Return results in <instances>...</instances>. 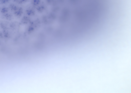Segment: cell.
Instances as JSON below:
<instances>
[{
	"instance_id": "1",
	"label": "cell",
	"mask_w": 131,
	"mask_h": 93,
	"mask_svg": "<svg viewBox=\"0 0 131 93\" xmlns=\"http://www.w3.org/2000/svg\"><path fill=\"white\" fill-rule=\"evenodd\" d=\"M9 8L12 13L16 17L19 18L22 16L23 10L22 8L15 4H12L10 5Z\"/></svg>"
},
{
	"instance_id": "2",
	"label": "cell",
	"mask_w": 131,
	"mask_h": 93,
	"mask_svg": "<svg viewBox=\"0 0 131 93\" xmlns=\"http://www.w3.org/2000/svg\"><path fill=\"white\" fill-rule=\"evenodd\" d=\"M19 23L17 22L12 21L10 22V29L12 31H17L19 27Z\"/></svg>"
},
{
	"instance_id": "3",
	"label": "cell",
	"mask_w": 131,
	"mask_h": 93,
	"mask_svg": "<svg viewBox=\"0 0 131 93\" xmlns=\"http://www.w3.org/2000/svg\"><path fill=\"white\" fill-rule=\"evenodd\" d=\"M10 22L7 21H4L0 22V27L2 30L10 29Z\"/></svg>"
},
{
	"instance_id": "4",
	"label": "cell",
	"mask_w": 131,
	"mask_h": 93,
	"mask_svg": "<svg viewBox=\"0 0 131 93\" xmlns=\"http://www.w3.org/2000/svg\"><path fill=\"white\" fill-rule=\"evenodd\" d=\"M2 15L3 19L8 21L12 20L13 18V15L11 11Z\"/></svg>"
},
{
	"instance_id": "5",
	"label": "cell",
	"mask_w": 131,
	"mask_h": 93,
	"mask_svg": "<svg viewBox=\"0 0 131 93\" xmlns=\"http://www.w3.org/2000/svg\"><path fill=\"white\" fill-rule=\"evenodd\" d=\"M2 31L3 33L4 38L9 39L11 37V34L10 29H6Z\"/></svg>"
},
{
	"instance_id": "6",
	"label": "cell",
	"mask_w": 131,
	"mask_h": 93,
	"mask_svg": "<svg viewBox=\"0 0 131 93\" xmlns=\"http://www.w3.org/2000/svg\"><path fill=\"white\" fill-rule=\"evenodd\" d=\"M11 11L9 8L4 7L2 8L0 10L1 12L2 15L6 14Z\"/></svg>"
},
{
	"instance_id": "7",
	"label": "cell",
	"mask_w": 131,
	"mask_h": 93,
	"mask_svg": "<svg viewBox=\"0 0 131 93\" xmlns=\"http://www.w3.org/2000/svg\"><path fill=\"white\" fill-rule=\"evenodd\" d=\"M28 21V18L26 17H23L21 20V23L23 24H26Z\"/></svg>"
},
{
	"instance_id": "8",
	"label": "cell",
	"mask_w": 131,
	"mask_h": 93,
	"mask_svg": "<svg viewBox=\"0 0 131 93\" xmlns=\"http://www.w3.org/2000/svg\"><path fill=\"white\" fill-rule=\"evenodd\" d=\"M14 1L17 4H21L26 2L27 0H14Z\"/></svg>"
},
{
	"instance_id": "9",
	"label": "cell",
	"mask_w": 131,
	"mask_h": 93,
	"mask_svg": "<svg viewBox=\"0 0 131 93\" xmlns=\"http://www.w3.org/2000/svg\"><path fill=\"white\" fill-rule=\"evenodd\" d=\"M10 0H0V2L2 4H5L8 3Z\"/></svg>"
},
{
	"instance_id": "10",
	"label": "cell",
	"mask_w": 131,
	"mask_h": 93,
	"mask_svg": "<svg viewBox=\"0 0 131 93\" xmlns=\"http://www.w3.org/2000/svg\"><path fill=\"white\" fill-rule=\"evenodd\" d=\"M4 38V35L2 31L0 30V39Z\"/></svg>"
}]
</instances>
